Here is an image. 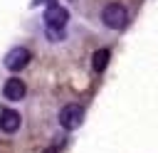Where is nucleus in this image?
Wrapping results in <instances>:
<instances>
[{
  "instance_id": "obj_7",
  "label": "nucleus",
  "mask_w": 158,
  "mask_h": 153,
  "mask_svg": "<svg viewBox=\"0 0 158 153\" xmlns=\"http://www.w3.org/2000/svg\"><path fill=\"white\" fill-rule=\"evenodd\" d=\"M109 49H96L94 52V57H91V67H94V72H104L106 69V64H109Z\"/></svg>"
},
{
  "instance_id": "obj_4",
  "label": "nucleus",
  "mask_w": 158,
  "mask_h": 153,
  "mask_svg": "<svg viewBox=\"0 0 158 153\" xmlns=\"http://www.w3.org/2000/svg\"><path fill=\"white\" fill-rule=\"evenodd\" d=\"M67 20H69V12H67V7H62V5H49V7L44 10V22H47V27H64Z\"/></svg>"
},
{
  "instance_id": "obj_8",
  "label": "nucleus",
  "mask_w": 158,
  "mask_h": 153,
  "mask_svg": "<svg viewBox=\"0 0 158 153\" xmlns=\"http://www.w3.org/2000/svg\"><path fill=\"white\" fill-rule=\"evenodd\" d=\"M47 37L49 39H62L64 37V30L62 27H47Z\"/></svg>"
},
{
  "instance_id": "obj_2",
  "label": "nucleus",
  "mask_w": 158,
  "mask_h": 153,
  "mask_svg": "<svg viewBox=\"0 0 158 153\" xmlns=\"http://www.w3.org/2000/svg\"><path fill=\"white\" fill-rule=\"evenodd\" d=\"M81 118H84V109L79 106V104H67L62 111H59V123L64 126V128H79V123H81Z\"/></svg>"
},
{
  "instance_id": "obj_1",
  "label": "nucleus",
  "mask_w": 158,
  "mask_h": 153,
  "mask_svg": "<svg viewBox=\"0 0 158 153\" xmlns=\"http://www.w3.org/2000/svg\"><path fill=\"white\" fill-rule=\"evenodd\" d=\"M101 22H104L106 27H111V30H121V27L128 22V12H126L123 5L111 2V5H106V7L101 10Z\"/></svg>"
},
{
  "instance_id": "obj_6",
  "label": "nucleus",
  "mask_w": 158,
  "mask_h": 153,
  "mask_svg": "<svg viewBox=\"0 0 158 153\" xmlns=\"http://www.w3.org/2000/svg\"><path fill=\"white\" fill-rule=\"evenodd\" d=\"M20 123H22V118H20V114L15 109H2L0 111V128L5 133H15L20 128Z\"/></svg>"
},
{
  "instance_id": "obj_5",
  "label": "nucleus",
  "mask_w": 158,
  "mask_h": 153,
  "mask_svg": "<svg viewBox=\"0 0 158 153\" xmlns=\"http://www.w3.org/2000/svg\"><path fill=\"white\" fill-rule=\"evenodd\" d=\"M2 94H5V99H10V101H20V99H25L27 86H25V81H22V79L12 76V79H7V81H5Z\"/></svg>"
},
{
  "instance_id": "obj_3",
  "label": "nucleus",
  "mask_w": 158,
  "mask_h": 153,
  "mask_svg": "<svg viewBox=\"0 0 158 153\" xmlns=\"http://www.w3.org/2000/svg\"><path fill=\"white\" fill-rule=\"evenodd\" d=\"M27 62H30V49H27V47H15V49H10L7 57H5V67L12 69V72L27 67Z\"/></svg>"
}]
</instances>
